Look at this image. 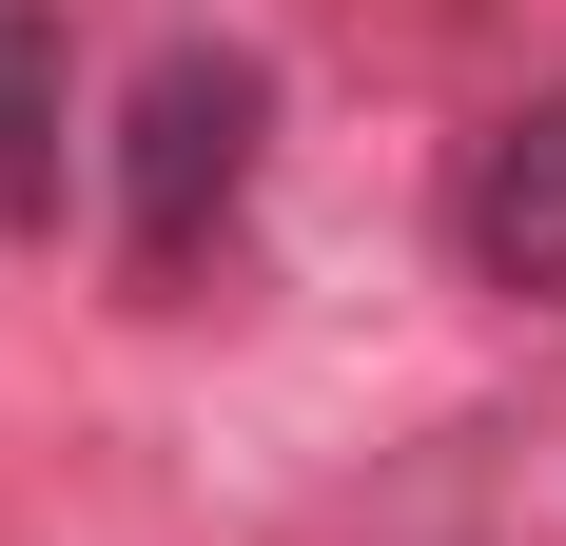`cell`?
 <instances>
[{"mask_svg":"<svg viewBox=\"0 0 566 546\" xmlns=\"http://www.w3.org/2000/svg\"><path fill=\"white\" fill-rule=\"evenodd\" d=\"M254 137H274V78H254L234 40H157L137 117H117V234H137V273H196V254L234 234Z\"/></svg>","mask_w":566,"mask_h":546,"instance_id":"6da1fadb","label":"cell"},{"mask_svg":"<svg viewBox=\"0 0 566 546\" xmlns=\"http://www.w3.org/2000/svg\"><path fill=\"white\" fill-rule=\"evenodd\" d=\"M450 234H469V273H489V293H527V313L566 293V78H547V98H509L489 137H469Z\"/></svg>","mask_w":566,"mask_h":546,"instance_id":"7a4b0ae2","label":"cell"},{"mask_svg":"<svg viewBox=\"0 0 566 546\" xmlns=\"http://www.w3.org/2000/svg\"><path fill=\"white\" fill-rule=\"evenodd\" d=\"M59 98H78L59 0H0V234H59Z\"/></svg>","mask_w":566,"mask_h":546,"instance_id":"3957f363","label":"cell"}]
</instances>
